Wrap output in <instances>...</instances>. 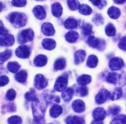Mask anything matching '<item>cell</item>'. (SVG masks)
I'll list each match as a JSON object with an SVG mask.
<instances>
[{"instance_id": "cell-1", "label": "cell", "mask_w": 126, "mask_h": 124, "mask_svg": "<svg viewBox=\"0 0 126 124\" xmlns=\"http://www.w3.org/2000/svg\"><path fill=\"white\" fill-rule=\"evenodd\" d=\"M46 100H39L36 98L32 103V109L34 116V124H43L44 116L47 107Z\"/></svg>"}, {"instance_id": "cell-2", "label": "cell", "mask_w": 126, "mask_h": 124, "mask_svg": "<svg viewBox=\"0 0 126 124\" xmlns=\"http://www.w3.org/2000/svg\"><path fill=\"white\" fill-rule=\"evenodd\" d=\"M9 21L16 28H20L25 25L27 19L24 14L19 12H11L7 17Z\"/></svg>"}, {"instance_id": "cell-3", "label": "cell", "mask_w": 126, "mask_h": 124, "mask_svg": "<svg viewBox=\"0 0 126 124\" xmlns=\"http://www.w3.org/2000/svg\"><path fill=\"white\" fill-rule=\"evenodd\" d=\"M34 38V32L31 29L22 30L18 36V41L20 44L31 41Z\"/></svg>"}, {"instance_id": "cell-4", "label": "cell", "mask_w": 126, "mask_h": 124, "mask_svg": "<svg viewBox=\"0 0 126 124\" xmlns=\"http://www.w3.org/2000/svg\"><path fill=\"white\" fill-rule=\"evenodd\" d=\"M68 84V75H63L60 76L57 79L54 85V89L57 91H62L65 90Z\"/></svg>"}, {"instance_id": "cell-5", "label": "cell", "mask_w": 126, "mask_h": 124, "mask_svg": "<svg viewBox=\"0 0 126 124\" xmlns=\"http://www.w3.org/2000/svg\"><path fill=\"white\" fill-rule=\"evenodd\" d=\"M48 81L43 75L38 74L34 78V86L38 90H43L47 86Z\"/></svg>"}, {"instance_id": "cell-6", "label": "cell", "mask_w": 126, "mask_h": 124, "mask_svg": "<svg viewBox=\"0 0 126 124\" xmlns=\"http://www.w3.org/2000/svg\"><path fill=\"white\" fill-rule=\"evenodd\" d=\"M16 54L20 58H28L30 55V48L26 45H21L18 46L16 50Z\"/></svg>"}, {"instance_id": "cell-7", "label": "cell", "mask_w": 126, "mask_h": 124, "mask_svg": "<svg viewBox=\"0 0 126 124\" xmlns=\"http://www.w3.org/2000/svg\"><path fill=\"white\" fill-rule=\"evenodd\" d=\"M124 65L123 60L119 58H114L110 60L109 62V67L112 70H120Z\"/></svg>"}, {"instance_id": "cell-8", "label": "cell", "mask_w": 126, "mask_h": 124, "mask_svg": "<svg viewBox=\"0 0 126 124\" xmlns=\"http://www.w3.org/2000/svg\"><path fill=\"white\" fill-rule=\"evenodd\" d=\"M15 42V38L12 35H1L0 37V43L1 46H11L13 45Z\"/></svg>"}, {"instance_id": "cell-9", "label": "cell", "mask_w": 126, "mask_h": 124, "mask_svg": "<svg viewBox=\"0 0 126 124\" xmlns=\"http://www.w3.org/2000/svg\"><path fill=\"white\" fill-rule=\"evenodd\" d=\"M110 92L107 90H101L95 97V101L97 104H103L109 98Z\"/></svg>"}, {"instance_id": "cell-10", "label": "cell", "mask_w": 126, "mask_h": 124, "mask_svg": "<svg viewBox=\"0 0 126 124\" xmlns=\"http://www.w3.org/2000/svg\"><path fill=\"white\" fill-rule=\"evenodd\" d=\"M41 31L46 36H52L55 33V30L52 24L49 22L44 23L41 27Z\"/></svg>"}, {"instance_id": "cell-11", "label": "cell", "mask_w": 126, "mask_h": 124, "mask_svg": "<svg viewBox=\"0 0 126 124\" xmlns=\"http://www.w3.org/2000/svg\"><path fill=\"white\" fill-rule=\"evenodd\" d=\"M106 116H107L106 111L103 108L97 107L94 110L93 117L95 119V120L101 121L105 118Z\"/></svg>"}, {"instance_id": "cell-12", "label": "cell", "mask_w": 126, "mask_h": 124, "mask_svg": "<svg viewBox=\"0 0 126 124\" xmlns=\"http://www.w3.org/2000/svg\"><path fill=\"white\" fill-rule=\"evenodd\" d=\"M33 14L37 19L39 20L44 19L46 16L45 9L42 6H36L33 9Z\"/></svg>"}, {"instance_id": "cell-13", "label": "cell", "mask_w": 126, "mask_h": 124, "mask_svg": "<svg viewBox=\"0 0 126 124\" xmlns=\"http://www.w3.org/2000/svg\"><path fill=\"white\" fill-rule=\"evenodd\" d=\"M86 52L84 50H78L75 53V64L78 65L84 61L85 58H86Z\"/></svg>"}, {"instance_id": "cell-14", "label": "cell", "mask_w": 126, "mask_h": 124, "mask_svg": "<svg viewBox=\"0 0 126 124\" xmlns=\"http://www.w3.org/2000/svg\"><path fill=\"white\" fill-rule=\"evenodd\" d=\"M52 13L55 17H59L62 16L63 12V8L62 6H61L60 3L59 2H55L53 4L51 7Z\"/></svg>"}, {"instance_id": "cell-15", "label": "cell", "mask_w": 126, "mask_h": 124, "mask_svg": "<svg viewBox=\"0 0 126 124\" xmlns=\"http://www.w3.org/2000/svg\"><path fill=\"white\" fill-rule=\"evenodd\" d=\"M73 109L78 113H81L85 109L84 103L81 100H76L73 103Z\"/></svg>"}, {"instance_id": "cell-16", "label": "cell", "mask_w": 126, "mask_h": 124, "mask_svg": "<svg viewBox=\"0 0 126 124\" xmlns=\"http://www.w3.org/2000/svg\"><path fill=\"white\" fill-rule=\"evenodd\" d=\"M47 59L46 56L43 54H39L34 59V64L37 67H43L46 64Z\"/></svg>"}, {"instance_id": "cell-17", "label": "cell", "mask_w": 126, "mask_h": 124, "mask_svg": "<svg viewBox=\"0 0 126 124\" xmlns=\"http://www.w3.org/2000/svg\"><path fill=\"white\" fill-rule=\"evenodd\" d=\"M42 44L44 49L47 50H52L56 46V42L52 39L46 38V39L43 40L42 41Z\"/></svg>"}, {"instance_id": "cell-18", "label": "cell", "mask_w": 126, "mask_h": 124, "mask_svg": "<svg viewBox=\"0 0 126 124\" xmlns=\"http://www.w3.org/2000/svg\"><path fill=\"white\" fill-rule=\"evenodd\" d=\"M50 115L53 118H57L62 113V108L59 105L55 104L50 108Z\"/></svg>"}, {"instance_id": "cell-19", "label": "cell", "mask_w": 126, "mask_h": 124, "mask_svg": "<svg viewBox=\"0 0 126 124\" xmlns=\"http://www.w3.org/2000/svg\"><path fill=\"white\" fill-rule=\"evenodd\" d=\"M66 124H86L85 121L78 116H69L66 119Z\"/></svg>"}, {"instance_id": "cell-20", "label": "cell", "mask_w": 126, "mask_h": 124, "mask_svg": "<svg viewBox=\"0 0 126 124\" xmlns=\"http://www.w3.org/2000/svg\"><path fill=\"white\" fill-rule=\"evenodd\" d=\"M74 95V90L71 88H68L63 91L62 98L65 101H69L72 99Z\"/></svg>"}, {"instance_id": "cell-21", "label": "cell", "mask_w": 126, "mask_h": 124, "mask_svg": "<svg viewBox=\"0 0 126 124\" xmlns=\"http://www.w3.org/2000/svg\"><path fill=\"white\" fill-rule=\"evenodd\" d=\"M107 13H108V16L111 19H117L120 16L121 11L119 9H118V7L112 6V7H110L108 9Z\"/></svg>"}, {"instance_id": "cell-22", "label": "cell", "mask_w": 126, "mask_h": 124, "mask_svg": "<svg viewBox=\"0 0 126 124\" xmlns=\"http://www.w3.org/2000/svg\"><path fill=\"white\" fill-rule=\"evenodd\" d=\"M65 38L68 42L73 43L77 40L79 38V35L75 31H70L65 35Z\"/></svg>"}, {"instance_id": "cell-23", "label": "cell", "mask_w": 126, "mask_h": 124, "mask_svg": "<svg viewBox=\"0 0 126 124\" xmlns=\"http://www.w3.org/2000/svg\"><path fill=\"white\" fill-rule=\"evenodd\" d=\"M123 90L120 88H115L111 93H110L109 98L111 100H116L120 98L123 95Z\"/></svg>"}, {"instance_id": "cell-24", "label": "cell", "mask_w": 126, "mask_h": 124, "mask_svg": "<svg viewBox=\"0 0 126 124\" xmlns=\"http://www.w3.org/2000/svg\"><path fill=\"white\" fill-rule=\"evenodd\" d=\"M118 79H119V75L117 73H108V75L106 77V81L110 83L114 84V85L117 83Z\"/></svg>"}, {"instance_id": "cell-25", "label": "cell", "mask_w": 126, "mask_h": 124, "mask_svg": "<svg viewBox=\"0 0 126 124\" xmlns=\"http://www.w3.org/2000/svg\"><path fill=\"white\" fill-rule=\"evenodd\" d=\"M78 25V21L73 18L67 19L64 22V25L68 29H74L76 28Z\"/></svg>"}, {"instance_id": "cell-26", "label": "cell", "mask_w": 126, "mask_h": 124, "mask_svg": "<svg viewBox=\"0 0 126 124\" xmlns=\"http://www.w3.org/2000/svg\"><path fill=\"white\" fill-rule=\"evenodd\" d=\"M87 43L90 46L96 48H98V46L100 44V40L98 38H96L94 36L90 35L87 39Z\"/></svg>"}, {"instance_id": "cell-27", "label": "cell", "mask_w": 126, "mask_h": 124, "mask_svg": "<svg viewBox=\"0 0 126 124\" xmlns=\"http://www.w3.org/2000/svg\"><path fill=\"white\" fill-rule=\"evenodd\" d=\"M92 78L90 75H82L81 76L79 77L78 79L77 82L79 85H82V86H84V85H87L89 83L91 82Z\"/></svg>"}, {"instance_id": "cell-28", "label": "cell", "mask_w": 126, "mask_h": 124, "mask_svg": "<svg viewBox=\"0 0 126 124\" xmlns=\"http://www.w3.org/2000/svg\"><path fill=\"white\" fill-rule=\"evenodd\" d=\"M15 79L18 82L23 83L25 82L27 79V73L25 70H21L17 73L15 76Z\"/></svg>"}, {"instance_id": "cell-29", "label": "cell", "mask_w": 126, "mask_h": 124, "mask_svg": "<svg viewBox=\"0 0 126 124\" xmlns=\"http://www.w3.org/2000/svg\"><path fill=\"white\" fill-rule=\"evenodd\" d=\"M98 64V58L95 55H91L87 59V65L89 67L94 68Z\"/></svg>"}, {"instance_id": "cell-30", "label": "cell", "mask_w": 126, "mask_h": 124, "mask_svg": "<svg viewBox=\"0 0 126 124\" xmlns=\"http://www.w3.org/2000/svg\"><path fill=\"white\" fill-rule=\"evenodd\" d=\"M66 65V61L63 58H60L57 59L54 63V69L56 70H62L65 68Z\"/></svg>"}, {"instance_id": "cell-31", "label": "cell", "mask_w": 126, "mask_h": 124, "mask_svg": "<svg viewBox=\"0 0 126 124\" xmlns=\"http://www.w3.org/2000/svg\"><path fill=\"white\" fill-rule=\"evenodd\" d=\"M79 12L81 14L87 16V15H90L92 13V9L88 5L82 4L80 6L79 9Z\"/></svg>"}, {"instance_id": "cell-32", "label": "cell", "mask_w": 126, "mask_h": 124, "mask_svg": "<svg viewBox=\"0 0 126 124\" xmlns=\"http://www.w3.org/2000/svg\"><path fill=\"white\" fill-rule=\"evenodd\" d=\"M20 66L18 64V63L16 62H10L7 64V68L8 69L9 71L12 73L17 72L20 69Z\"/></svg>"}, {"instance_id": "cell-33", "label": "cell", "mask_w": 126, "mask_h": 124, "mask_svg": "<svg viewBox=\"0 0 126 124\" xmlns=\"http://www.w3.org/2000/svg\"><path fill=\"white\" fill-rule=\"evenodd\" d=\"M110 124H126V116L119 115L112 120Z\"/></svg>"}, {"instance_id": "cell-34", "label": "cell", "mask_w": 126, "mask_h": 124, "mask_svg": "<svg viewBox=\"0 0 126 124\" xmlns=\"http://www.w3.org/2000/svg\"><path fill=\"white\" fill-rule=\"evenodd\" d=\"M12 56V51L9 49H6V51H3L0 54V59H1V64H2L8 60Z\"/></svg>"}, {"instance_id": "cell-35", "label": "cell", "mask_w": 126, "mask_h": 124, "mask_svg": "<svg viewBox=\"0 0 126 124\" xmlns=\"http://www.w3.org/2000/svg\"><path fill=\"white\" fill-rule=\"evenodd\" d=\"M67 3L68 7L72 11L79 9L81 6L78 0H68Z\"/></svg>"}, {"instance_id": "cell-36", "label": "cell", "mask_w": 126, "mask_h": 124, "mask_svg": "<svg viewBox=\"0 0 126 124\" xmlns=\"http://www.w3.org/2000/svg\"><path fill=\"white\" fill-rule=\"evenodd\" d=\"M116 32V28L113 24L110 23V24L107 25L105 28V32L107 35L109 37H113L115 35Z\"/></svg>"}, {"instance_id": "cell-37", "label": "cell", "mask_w": 126, "mask_h": 124, "mask_svg": "<svg viewBox=\"0 0 126 124\" xmlns=\"http://www.w3.org/2000/svg\"><path fill=\"white\" fill-rule=\"evenodd\" d=\"M92 25L90 23H84L82 27V31L85 35H90L92 33Z\"/></svg>"}, {"instance_id": "cell-38", "label": "cell", "mask_w": 126, "mask_h": 124, "mask_svg": "<svg viewBox=\"0 0 126 124\" xmlns=\"http://www.w3.org/2000/svg\"><path fill=\"white\" fill-rule=\"evenodd\" d=\"M94 6L99 7L100 9H102L107 4V2L105 0H89Z\"/></svg>"}, {"instance_id": "cell-39", "label": "cell", "mask_w": 126, "mask_h": 124, "mask_svg": "<svg viewBox=\"0 0 126 124\" xmlns=\"http://www.w3.org/2000/svg\"><path fill=\"white\" fill-rule=\"evenodd\" d=\"M25 97L26 100H28V101H34L36 98L35 95V91L33 90V89H31L30 91L26 93L25 95Z\"/></svg>"}, {"instance_id": "cell-40", "label": "cell", "mask_w": 126, "mask_h": 124, "mask_svg": "<svg viewBox=\"0 0 126 124\" xmlns=\"http://www.w3.org/2000/svg\"><path fill=\"white\" fill-rule=\"evenodd\" d=\"M9 124H22V119L20 117L17 116H14L9 118Z\"/></svg>"}, {"instance_id": "cell-41", "label": "cell", "mask_w": 126, "mask_h": 124, "mask_svg": "<svg viewBox=\"0 0 126 124\" xmlns=\"http://www.w3.org/2000/svg\"><path fill=\"white\" fill-rule=\"evenodd\" d=\"M16 96V92L13 89H10L6 93V98L9 101H13Z\"/></svg>"}, {"instance_id": "cell-42", "label": "cell", "mask_w": 126, "mask_h": 124, "mask_svg": "<svg viewBox=\"0 0 126 124\" xmlns=\"http://www.w3.org/2000/svg\"><path fill=\"white\" fill-rule=\"evenodd\" d=\"M78 95L81 96H86L88 95V90L85 86H82L77 90Z\"/></svg>"}, {"instance_id": "cell-43", "label": "cell", "mask_w": 126, "mask_h": 124, "mask_svg": "<svg viewBox=\"0 0 126 124\" xmlns=\"http://www.w3.org/2000/svg\"><path fill=\"white\" fill-rule=\"evenodd\" d=\"M27 4V0H12V4L16 7H23Z\"/></svg>"}, {"instance_id": "cell-44", "label": "cell", "mask_w": 126, "mask_h": 124, "mask_svg": "<svg viewBox=\"0 0 126 124\" xmlns=\"http://www.w3.org/2000/svg\"><path fill=\"white\" fill-rule=\"evenodd\" d=\"M93 22L95 23L96 25H102L103 23V18L101 16V15H96L93 18Z\"/></svg>"}, {"instance_id": "cell-45", "label": "cell", "mask_w": 126, "mask_h": 124, "mask_svg": "<svg viewBox=\"0 0 126 124\" xmlns=\"http://www.w3.org/2000/svg\"><path fill=\"white\" fill-rule=\"evenodd\" d=\"M119 112H120V107L119 106H112L109 109V112L111 115H116Z\"/></svg>"}, {"instance_id": "cell-46", "label": "cell", "mask_w": 126, "mask_h": 124, "mask_svg": "<svg viewBox=\"0 0 126 124\" xmlns=\"http://www.w3.org/2000/svg\"><path fill=\"white\" fill-rule=\"evenodd\" d=\"M118 46L122 50H126V36L123 37L119 41Z\"/></svg>"}, {"instance_id": "cell-47", "label": "cell", "mask_w": 126, "mask_h": 124, "mask_svg": "<svg viewBox=\"0 0 126 124\" xmlns=\"http://www.w3.org/2000/svg\"><path fill=\"white\" fill-rule=\"evenodd\" d=\"M0 81H1V86H3L8 83L9 82V79L7 77L5 76V75H2L0 78Z\"/></svg>"}, {"instance_id": "cell-48", "label": "cell", "mask_w": 126, "mask_h": 124, "mask_svg": "<svg viewBox=\"0 0 126 124\" xmlns=\"http://www.w3.org/2000/svg\"><path fill=\"white\" fill-rule=\"evenodd\" d=\"M1 35H4L7 33V30L5 28H4L2 26V22H1Z\"/></svg>"}, {"instance_id": "cell-49", "label": "cell", "mask_w": 126, "mask_h": 124, "mask_svg": "<svg viewBox=\"0 0 126 124\" xmlns=\"http://www.w3.org/2000/svg\"><path fill=\"white\" fill-rule=\"evenodd\" d=\"M114 2L116 4H123L126 2V0H113Z\"/></svg>"}, {"instance_id": "cell-50", "label": "cell", "mask_w": 126, "mask_h": 124, "mask_svg": "<svg viewBox=\"0 0 126 124\" xmlns=\"http://www.w3.org/2000/svg\"><path fill=\"white\" fill-rule=\"evenodd\" d=\"M91 124H103L102 122L100 121H97V120H95V121H92Z\"/></svg>"}, {"instance_id": "cell-51", "label": "cell", "mask_w": 126, "mask_h": 124, "mask_svg": "<svg viewBox=\"0 0 126 124\" xmlns=\"http://www.w3.org/2000/svg\"><path fill=\"white\" fill-rule=\"evenodd\" d=\"M36 1H43V0H36Z\"/></svg>"}, {"instance_id": "cell-52", "label": "cell", "mask_w": 126, "mask_h": 124, "mask_svg": "<svg viewBox=\"0 0 126 124\" xmlns=\"http://www.w3.org/2000/svg\"></svg>"}]
</instances>
